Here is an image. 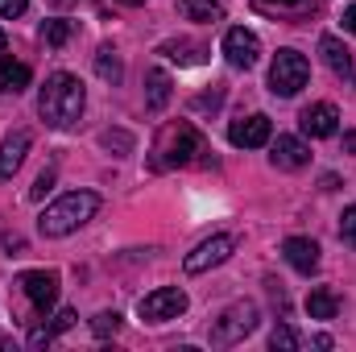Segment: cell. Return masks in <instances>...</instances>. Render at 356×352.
Listing matches in <instances>:
<instances>
[{
	"label": "cell",
	"instance_id": "cell-28",
	"mask_svg": "<svg viewBox=\"0 0 356 352\" xmlns=\"http://www.w3.org/2000/svg\"><path fill=\"white\" fill-rule=\"evenodd\" d=\"M50 191H54V170H42V175H38V182L29 186V199H46Z\"/></svg>",
	"mask_w": 356,
	"mask_h": 352
},
{
	"label": "cell",
	"instance_id": "cell-8",
	"mask_svg": "<svg viewBox=\"0 0 356 352\" xmlns=\"http://www.w3.org/2000/svg\"><path fill=\"white\" fill-rule=\"evenodd\" d=\"M224 58H228L236 71H249V67L261 58V42H257V33L245 29V25L228 29V33H224Z\"/></svg>",
	"mask_w": 356,
	"mask_h": 352
},
{
	"label": "cell",
	"instance_id": "cell-24",
	"mask_svg": "<svg viewBox=\"0 0 356 352\" xmlns=\"http://www.w3.org/2000/svg\"><path fill=\"white\" fill-rule=\"evenodd\" d=\"M269 349L273 352H294V349H302V336H298L290 323H277V328L269 332Z\"/></svg>",
	"mask_w": 356,
	"mask_h": 352
},
{
	"label": "cell",
	"instance_id": "cell-20",
	"mask_svg": "<svg viewBox=\"0 0 356 352\" xmlns=\"http://www.w3.org/2000/svg\"><path fill=\"white\" fill-rule=\"evenodd\" d=\"M95 75H99L104 83H112V88L124 79V63H120V54H116L112 46H99V50H95Z\"/></svg>",
	"mask_w": 356,
	"mask_h": 352
},
{
	"label": "cell",
	"instance_id": "cell-29",
	"mask_svg": "<svg viewBox=\"0 0 356 352\" xmlns=\"http://www.w3.org/2000/svg\"><path fill=\"white\" fill-rule=\"evenodd\" d=\"M25 8H29V0H0V17H8V21L21 17Z\"/></svg>",
	"mask_w": 356,
	"mask_h": 352
},
{
	"label": "cell",
	"instance_id": "cell-22",
	"mask_svg": "<svg viewBox=\"0 0 356 352\" xmlns=\"http://www.w3.org/2000/svg\"><path fill=\"white\" fill-rule=\"evenodd\" d=\"M178 13L186 21H224V8L216 0H178Z\"/></svg>",
	"mask_w": 356,
	"mask_h": 352
},
{
	"label": "cell",
	"instance_id": "cell-3",
	"mask_svg": "<svg viewBox=\"0 0 356 352\" xmlns=\"http://www.w3.org/2000/svg\"><path fill=\"white\" fill-rule=\"evenodd\" d=\"M95 211H99V195H95V191H71V195L54 199V203L38 216V232H42V237H67V232L83 228Z\"/></svg>",
	"mask_w": 356,
	"mask_h": 352
},
{
	"label": "cell",
	"instance_id": "cell-33",
	"mask_svg": "<svg viewBox=\"0 0 356 352\" xmlns=\"http://www.w3.org/2000/svg\"><path fill=\"white\" fill-rule=\"evenodd\" d=\"M311 349H332V336H311Z\"/></svg>",
	"mask_w": 356,
	"mask_h": 352
},
{
	"label": "cell",
	"instance_id": "cell-4",
	"mask_svg": "<svg viewBox=\"0 0 356 352\" xmlns=\"http://www.w3.org/2000/svg\"><path fill=\"white\" fill-rule=\"evenodd\" d=\"M13 286H17V294L29 303V319H25V323L46 319V315L54 311V303H58V273H54V269H29V273H21Z\"/></svg>",
	"mask_w": 356,
	"mask_h": 352
},
{
	"label": "cell",
	"instance_id": "cell-21",
	"mask_svg": "<svg viewBox=\"0 0 356 352\" xmlns=\"http://www.w3.org/2000/svg\"><path fill=\"white\" fill-rule=\"evenodd\" d=\"M307 311H311V319H336V311H340L336 290H327V286L311 290V294H307Z\"/></svg>",
	"mask_w": 356,
	"mask_h": 352
},
{
	"label": "cell",
	"instance_id": "cell-15",
	"mask_svg": "<svg viewBox=\"0 0 356 352\" xmlns=\"http://www.w3.org/2000/svg\"><path fill=\"white\" fill-rule=\"evenodd\" d=\"M25 154H29V133H25V129L8 133V137L0 141V178H4V182L17 175V166L25 162Z\"/></svg>",
	"mask_w": 356,
	"mask_h": 352
},
{
	"label": "cell",
	"instance_id": "cell-9",
	"mask_svg": "<svg viewBox=\"0 0 356 352\" xmlns=\"http://www.w3.org/2000/svg\"><path fill=\"white\" fill-rule=\"evenodd\" d=\"M232 249H236V241L232 237H211V241H203L195 253H186V273H207V269H216V265H224L228 257H232Z\"/></svg>",
	"mask_w": 356,
	"mask_h": 352
},
{
	"label": "cell",
	"instance_id": "cell-35",
	"mask_svg": "<svg viewBox=\"0 0 356 352\" xmlns=\"http://www.w3.org/2000/svg\"><path fill=\"white\" fill-rule=\"evenodd\" d=\"M54 8H71V4H79V0H50Z\"/></svg>",
	"mask_w": 356,
	"mask_h": 352
},
{
	"label": "cell",
	"instance_id": "cell-10",
	"mask_svg": "<svg viewBox=\"0 0 356 352\" xmlns=\"http://www.w3.org/2000/svg\"><path fill=\"white\" fill-rule=\"evenodd\" d=\"M269 137H273V125H269L266 112H253L245 120H232V129H228V141L236 150H261Z\"/></svg>",
	"mask_w": 356,
	"mask_h": 352
},
{
	"label": "cell",
	"instance_id": "cell-5",
	"mask_svg": "<svg viewBox=\"0 0 356 352\" xmlns=\"http://www.w3.org/2000/svg\"><path fill=\"white\" fill-rule=\"evenodd\" d=\"M261 323L257 303H232L228 311H220V319H211V349H232L245 336H253Z\"/></svg>",
	"mask_w": 356,
	"mask_h": 352
},
{
	"label": "cell",
	"instance_id": "cell-17",
	"mask_svg": "<svg viewBox=\"0 0 356 352\" xmlns=\"http://www.w3.org/2000/svg\"><path fill=\"white\" fill-rule=\"evenodd\" d=\"M75 319H79L75 311H58L50 323H38V328L29 332V349H46V344H54L63 332H71V328H75Z\"/></svg>",
	"mask_w": 356,
	"mask_h": 352
},
{
	"label": "cell",
	"instance_id": "cell-27",
	"mask_svg": "<svg viewBox=\"0 0 356 352\" xmlns=\"http://www.w3.org/2000/svg\"><path fill=\"white\" fill-rule=\"evenodd\" d=\"M340 241L344 245H356V203L344 207V216H340Z\"/></svg>",
	"mask_w": 356,
	"mask_h": 352
},
{
	"label": "cell",
	"instance_id": "cell-18",
	"mask_svg": "<svg viewBox=\"0 0 356 352\" xmlns=\"http://www.w3.org/2000/svg\"><path fill=\"white\" fill-rule=\"evenodd\" d=\"M29 79H33V75H29V67H25V63H17V58H8V54L0 58V91L17 95V91L29 88Z\"/></svg>",
	"mask_w": 356,
	"mask_h": 352
},
{
	"label": "cell",
	"instance_id": "cell-2",
	"mask_svg": "<svg viewBox=\"0 0 356 352\" xmlns=\"http://www.w3.org/2000/svg\"><path fill=\"white\" fill-rule=\"evenodd\" d=\"M211 162V150L207 141L199 137L195 125L178 120V125H166L154 141V166L158 170H175V166H207Z\"/></svg>",
	"mask_w": 356,
	"mask_h": 352
},
{
	"label": "cell",
	"instance_id": "cell-16",
	"mask_svg": "<svg viewBox=\"0 0 356 352\" xmlns=\"http://www.w3.org/2000/svg\"><path fill=\"white\" fill-rule=\"evenodd\" d=\"M170 95H175L170 75H166L162 67H149V71H145V108H149V112H162V108L170 104Z\"/></svg>",
	"mask_w": 356,
	"mask_h": 352
},
{
	"label": "cell",
	"instance_id": "cell-34",
	"mask_svg": "<svg viewBox=\"0 0 356 352\" xmlns=\"http://www.w3.org/2000/svg\"><path fill=\"white\" fill-rule=\"evenodd\" d=\"M344 150H348V154H356V129H353V133H344Z\"/></svg>",
	"mask_w": 356,
	"mask_h": 352
},
{
	"label": "cell",
	"instance_id": "cell-6",
	"mask_svg": "<svg viewBox=\"0 0 356 352\" xmlns=\"http://www.w3.org/2000/svg\"><path fill=\"white\" fill-rule=\"evenodd\" d=\"M307 79H311V63H307V54H298V50H277L273 54V67H269V91L273 95H298V91L307 88Z\"/></svg>",
	"mask_w": 356,
	"mask_h": 352
},
{
	"label": "cell",
	"instance_id": "cell-7",
	"mask_svg": "<svg viewBox=\"0 0 356 352\" xmlns=\"http://www.w3.org/2000/svg\"><path fill=\"white\" fill-rule=\"evenodd\" d=\"M182 311H186V290L182 286H162V290H154L137 303V315L145 323H166V319H178Z\"/></svg>",
	"mask_w": 356,
	"mask_h": 352
},
{
	"label": "cell",
	"instance_id": "cell-36",
	"mask_svg": "<svg viewBox=\"0 0 356 352\" xmlns=\"http://www.w3.org/2000/svg\"><path fill=\"white\" fill-rule=\"evenodd\" d=\"M0 50H4V29H0Z\"/></svg>",
	"mask_w": 356,
	"mask_h": 352
},
{
	"label": "cell",
	"instance_id": "cell-25",
	"mask_svg": "<svg viewBox=\"0 0 356 352\" xmlns=\"http://www.w3.org/2000/svg\"><path fill=\"white\" fill-rule=\"evenodd\" d=\"M99 141H104V150H112L116 158H129V154H133V137H129L124 129H108Z\"/></svg>",
	"mask_w": 356,
	"mask_h": 352
},
{
	"label": "cell",
	"instance_id": "cell-26",
	"mask_svg": "<svg viewBox=\"0 0 356 352\" xmlns=\"http://www.w3.org/2000/svg\"><path fill=\"white\" fill-rule=\"evenodd\" d=\"M91 332H95V340L116 336V332H120V315H116V311H99V315L91 319Z\"/></svg>",
	"mask_w": 356,
	"mask_h": 352
},
{
	"label": "cell",
	"instance_id": "cell-32",
	"mask_svg": "<svg viewBox=\"0 0 356 352\" xmlns=\"http://www.w3.org/2000/svg\"><path fill=\"white\" fill-rule=\"evenodd\" d=\"M344 29H353V33H356V4L344 8Z\"/></svg>",
	"mask_w": 356,
	"mask_h": 352
},
{
	"label": "cell",
	"instance_id": "cell-11",
	"mask_svg": "<svg viewBox=\"0 0 356 352\" xmlns=\"http://www.w3.org/2000/svg\"><path fill=\"white\" fill-rule=\"evenodd\" d=\"M269 150H273L269 162H273L277 170H302V166L311 162V150H307L302 137H286V133H277V141H273Z\"/></svg>",
	"mask_w": 356,
	"mask_h": 352
},
{
	"label": "cell",
	"instance_id": "cell-14",
	"mask_svg": "<svg viewBox=\"0 0 356 352\" xmlns=\"http://www.w3.org/2000/svg\"><path fill=\"white\" fill-rule=\"evenodd\" d=\"M282 257L294 265L298 273H315V269H319V245H315L311 237H290V241L282 245Z\"/></svg>",
	"mask_w": 356,
	"mask_h": 352
},
{
	"label": "cell",
	"instance_id": "cell-12",
	"mask_svg": "<svg viewBox=\"0 0 356 352\" xmlns=\"http://www.w3.org/2000/svg\"><path fill=\"white\" fill-rule=\"evenodd\" d=\"M319 54H323V63L332 67V75H336V79H344V83H356L353 54H348V46H344L340 38H332V33H323V38H319Z\"/></svg>",
	"mask_w": 356,
	"mask_h": 352
},
{
	"label": "cell",
	"instance_id": "cell-1",
	"mask_svg": "<svg viewBox=\"0 0 356 352\" xmlns=\"http://www.w3.org/2000/svg\"><path fill=\"white\" fill-rule=\"evenodd\" d=\"M83 104H88L83 83H79L75 75H67V71H54V75L46 79L42 95H38V112H42V120H46L50 129H71V125H79Z\"/></svg>",
	"mask_w": 356,
	"mask_h": 352
},
{
	"label": "cell",
	"instance_id": "cell-13",
	"mask_svg": "<svg viewBox=\"0 0 356 352\" xmlns=\"http://www.w3.org/2000/svg\"><path fill=\"white\" fill-rule=\"evenodd\" d=\"M298 125H302L307 137H336L340 112H336V104H311V108L298 116Z\"/></svg>",
	"mask_w": 356,
	"mask_h": 352
},
{
	"label": "cell",
	"instance_id": "cell-19",
	"mask_svg": "<svg viewBox=\"0 0 356 352\" xmlns=\"http://www.w3.org/2000/svg\"><path fill=\"white\" fill-rule=\"evenodd\" d=\"M162 54H166V58H175L178 67H195V63H203L207 46H203V42H186V38H175V42H166V46H162Z\"/></svg>",
	"mask_w": 356,
	"mask_h": 352
},
{
	"label": "cell",
	"instance_id": "cell-23",
	"mask_svg": "<svg viewBox=\"0 0 356 352\" xmlns=\"http://www.w3.org/2000/svg\"><path fill=\"white\" fill-rule=\"evenodd\" d=\"M71 33H75V25H71V21H63V17H54V21H46V25H42V42H46L50 50H63V46L71 42Z\"/></svg>",
	"mask_w": 356,
	"mask_h": 352
},
{
	"label": "cell",
	"instance_id": "cell-30",
	"mask_svg": "<svg viewBox=\"0 0 356 352\" xmlns=\"http://www.w3.org/2000/svg\"><path fill=\"white\" fill-rule=\"evenodd\" d=\"M261 8H302L307 0H257Z\"/></svg>",
	"mask_w": 356,
	"mask_h": 352
},
{
	"label": "cell",
	"instance_id": "cell-31",
	"mask_svg": "<svg viewBox=\"0 0 356 352\" xmlns=\"http://www.w3.org/2000/svg\"><path fill=\"white\" fill-rule=\"evenodd\" d=\"M220 99H224V91L216 88V91H211V95H199V99H195V108H216Z\"/></svg>",
	"mask_w": 356,
	"mask_h": 352
}]
</instances>
